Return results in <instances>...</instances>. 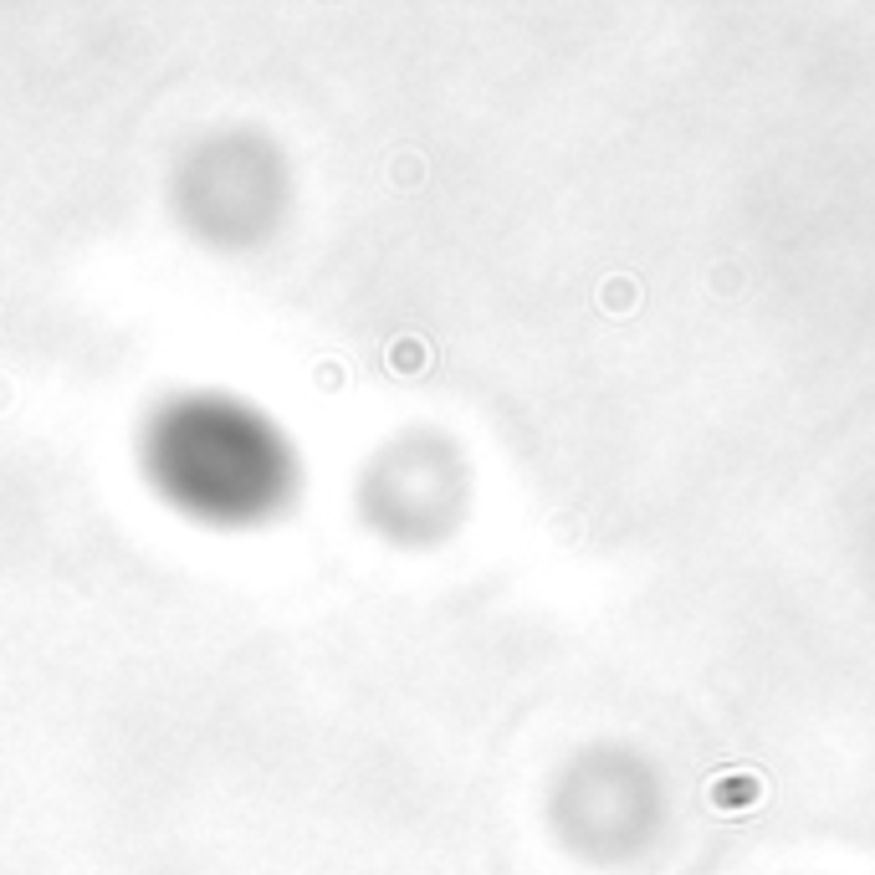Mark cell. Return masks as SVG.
I'll return each mask as SVG.
<instances>
[{
    "mask_svg": "<svg viewBox=\"0 0 875 875\" xmlns=\"http://www.w3.org/2000/svg\"><path fill=\"white\" fill-rule=\"evenodd\" d=\"M215 471L205 512L226 522H251L287 502L297 461L287 435L246 405H185L164 430H154V461H200Z\"/></svg>",
    "mask_w": 875,
    "mask_h": 875,
    "instance_id": "7a4b0ae2",
    "label": "cell"
},
{
    "mask_svg": "<svg viewBox=\"0 0 875 875\" xmlns=\"http://www.w3.org/2000/svg\"><path fill=\"white\" fill-rule=\"evenodd\" d=\"M666 778L630 742H589L548 783L553 840L589 865H625L666 829Z\"/></svg>",
    "mask_w": 875,
    "mask_h": 875,
    "instance_id": "6da1fadb",
    "label": "cell"
},
{
    "mask_svg": "<svg viewBox=\"0 0 875 875\" xmlns=\"http://www.w3.org/2000/svg\"><path fill=\"white\" fill-rule=\"evenodd\" d=\"M369 528L400 548L446 543L471 512V461L441 430H400L359 476Z\"/></svg>",
    "mask_w": 875,
    "mask_h": 875,
    "instance_id": "3957f363",
    "label": "cell"
}]
</instances>
